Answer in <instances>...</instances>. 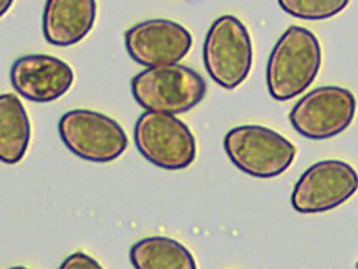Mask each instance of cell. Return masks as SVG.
Returning <instances> with one entry per match:
<instances>
[{
	"label": "cell",
	"mask_w": 358,
	"mask_h": 269,
	"mask_svg": "<svg viewBox=\"0 0 358 269\" xmlns=\"http://www.w3.org/2000/svg\"><path fill=\"white\" fill-rule=\"evenodd\" d=\"M131 90L138 104L146 111L177 115L202 102L207 84L194 69L173 63L140 71L131 79Z\"/></svg>",
	"instance_id": "7a4b0ae2"
},
{
	"label": "cell",
	"mask_w": 358,
	"mask_h": 269,
	"mask_svg": "<svg viewBox=\"0 0 358 269\" xmlns=\"http://www.w3.org/2000/svg\"><path fill=\"white\" fill-rule=\"evenodd\" d=\"M205 69L225 90L238 88L248 78L253 63V46L246 25L234 15L213 21L203 46Z\"/></svg>",
	"instance_id": "277c9868"
},
{
	"label": "cell",
	"mask_w": 358,
	"mask_h": 269,
	"mask_svg": "<svg viewBox=\"0 0 358 269\" xmlns=\"http://www.w3.org/2000/svg\"><path fill=\"white\" fill-rule=\"evenodd\" d=\"M356 267H357V268H358V262L356 263Z\"/></svg>",
	"instance_id": "e0dca14e"
},
{
	"label": "cell",
	"mask_w": 358,
	"mask_h": 269,
	"mask_svg": "<svg viewBox=\"0 0 358 269\" xmlns=\"http://www.w3.org/2000/svg\"><path fill=\"white\" fill-rule=\"evenodd\" d=\"M58 130L69 151L85 161H114L129 146L127 132L116 120L91 109L66 111L60 118Z\"/></svg>",
	"instance_id": "8992f818"
},
{
	"label": "cell",
	"mask_w": 358,
	"mask_h": 269,
	"mask_svg": "<svg viewBox=\"0 0 358 269\" xmlns=\"http://www.w3.org/2000/svg\"><path fill=\"white\" fill-rule=\"evenodd\" d=\"M134 140L139 153L162 170H184L196 157L194 134L171 113L150 111L142 113L134 127Z\"/></svg>",
	"instance_id": "5b68a950"
},
{
	"label": "cell",
	"mask_w": 358,
	"mask_h": 269,
	"mask_svg": "<svg viewBox=\"0 0 358 269\" xmlns=\"http://www.w3.org/2000/svg\"><path fill=\"white\" fill-rule=\"evenodd\" d=\"M129 260L138 269H192L196 267L194 256L183 244L161 235L136 242L129 250Z\"/></svg>",
	"instance_id": "4fadbf2b"
},
{
	"label": "cell",
	"mask_w": 358,
	"mask_h": 269,
	"mask_svg": "<svg viewBox=\"0 0 358 269\" xmlns=\"http://www.w3.org/2000/svg\"><path fill=\"white\" fill-rule=\"evenodd\" d=\"M14 1L15 0H0V15H1V17L5 16L9 12L10 8L13 6Z\"/></svg>",
	"instance_id": "2e32d148"
},
{
	"label": "cell",
	"mask_w": 358,
	"mask_h": 269,
	"mask_svg": "<svg viewBox=\"0 0 358 269\" xmlns=\"http://www.w3.org/2000/svg\"><path fill=\"white\" fill-rule=\"evenodd\" d=\"M357 101L351 90L337 85L314 88L289 113V121L301 136L326 140L345 132L356 115Z\"/></svg>",
	"instance_id": "52a82bcc"
},
{
	"label": "cell",
	"mask_w": 358,
	"mask_h": 269,
	"mask_svg": "<svg viewBox=\"0 0 358 269\" xmlns=\"http://www.w3.org/2000/svg\"><path fill=\"white\" fill-rule=\"evenodd\" d=\"M358 191V172L347 162L327 159L308 167L295 183L291 205L299 214L338 207Z\"/></svg>",
	"instance_id": "ba28073f"
},
{
	"label": "cell",
	"mask_w": 358,
	"mask_h": 269,
	"mask_svg": "<svg viewBox=\"0 0 358 269\" xmlns=\"http://www.w3.org/2000/svg\"><path fill=\"white\" fill-rule=\"evenodd\" d=\"M322 52L313 32L291 25L282 34L270 53L266 67V84L276 101L294 99L317 77Z\"/></svg>",
	"instance_id": "6da1fadb"
},
{
	"label": "cell",
	"mask_w": 358,
	"mask_h": 269,
	"mask_svg": "<svg viewBox=\"0 0 358 269\" xmlns=\"http://www.w3.org/2000/svg\"><path fill=\"white\" fill-rule=\"evenodd\" d=\"M287 14L303 20H324L343 12L350 0H278Z\"/></svg>",
	"instance_id": "5bb4252c"
},
{
	"label": "cell",
	"mask_w": 358,
	"mask_h": 269,
	"mask_svg": "<svg viewBox=\"0 0 358 269\" xmlns=\"http://www.w3.org/2000/svg\"><path fill=\"white\" fill-rule=\"evenodd\" d=\"M31 141V123L22 101L14 94L0 97V159L3 163H20Z\"/></svg>",
	"instance_id": "7c38bea8"
},
{
	"label": "cell",
	"mask_w": 358,
	"mask_h": 269,
	"mask_svg": "<svg viewBox=\"0 0 358 269\" xmlns=\"http://www.w3.org/2000/svg\"><path fill=\"white\" fill-rule=\"evenodd\" d=\"M131 58L146 67L178 63L189 53L192 36L186 27L169 19L142 21L125 32Z\"/></svg>",
	"instance_id": "9c48e42d"
},
{
	"label": "cell",
	"mask_w": 358,
	"mask_h": 269,
	"mask_svg": "<svg viewBox=\"0 0 358 269\" xmlns=\"http://www.w3.org/2000/svg\"><path fill=\"white\" fill-rule=\"evenodd\" d=\"M60 268H101V264L89 254L78 251L69 256Z\"/></svg>",
	"instance_id": "9a60e30c"
},
{
	"label": "cell",
	"mask_w": 358,
	"mask_h": 269,
	"mask_svg": "<svg viewBox=\"0 0 358 269\" xmlns=\"http://www.w3.org/2000/svg\"><path fill=\"white\" fill-rule=\"evenodd\" d=\"M96 17V0H47L43 14V36L52 46H74L89 35Z\"/></svg>",
	"instance_id": "8fae6325"
},
{
	"label": "cell",
	"mask_w": 358,
	"mask_h": 269,
	"mask_svg": "<svg viewBox=\"0 0 358 269\" xmlns=\"http://www.w3.org/2000/svg\"><path fill=\"white\" fill-rule=\"evenodd\" d=\"M223 145L234 166L259 179L284 174L297 153L295 145L280 132L255 124L231 128L224 137Z\"/></svg>",
	"instance_id": "3957f363"
},
{
	"label": "cell",
	"mask_w": 358,
	"mask_h": 269,
	"mask_svg": "<svg viewBox=\"0 0 358 269\" xmlns=\"http://www.w3.org/2000/svg\"><path fill=\"white\" fill-rule=\"evenodd\" d=\"M14 90L36 103L53 102L72 88L75 75L66 61L45 54H31L14 61L10 71Z\"/></svg>",
	"instance_id": "30bf717a"
}]
</instances>
